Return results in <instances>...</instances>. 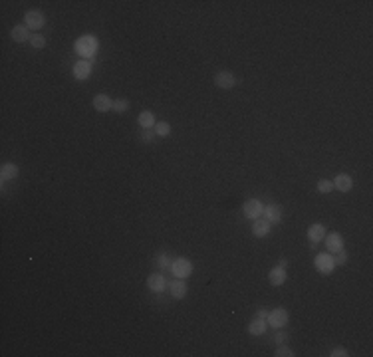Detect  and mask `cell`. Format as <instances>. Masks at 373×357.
<instances>
[{"label":"cell","instance_id":"6da1fadb","mask_svg":"<svg viewBox=\"0 0 373 357\" xmlns=\"http://www.w3.org/2000/svg\"><path fill=\"white\" fill-rule=\"evenodd\" d=\"M74 50H76L84 60H93L95 54H97V50H99V42H97V38H95L93 34H86V36H82V38L76 40Z\"/></svg>","mask_w":373,"mask_h":357},{"label":"cell","instance_id":"7a4b0ae2","mask_svg":"<svg viewBox=\"0 0 373 357\" xmlns=\"http://www.w3.org/2000/svg\"><path fill=\"white\" fill-rule=\"evenodd\" d=\"M262 212H264V204H262V200H258V198H248V200L242 204V214H244L248 220L260 218Z\"/></svg>","mask_w":373,"mask_h":357},{"label":"cell","instance_id":"3957f363","mask_svg":"<svg viewBox=\"0 0 373 357\" xmlns=\"http://www.w3.org/2000/svg\"><path fill=\"white\" fill-rule=\"evenodd\" d=\"M268 326L270 328H274V330H280V328H286V324H288V320H290V314H288V310H284V308H276V310H272V312H268Z\"/></svg>","mask_w":373,"mask_h":357},{"label":"cell","instance_id":"277c9868","mask_svg":"<svg viewBox=\"0 0 373 357\" xmlns=\"http://www.w3.org/2000/svg\"><path fill=\"white\" fill-rule=\"evenodd\" d=\"M171 274H173L175 278L186 280V278L192 274V262H190L188 258H177V260H173Z\"/></svg>","mask_w":373,"mask_h":357},{"label":"cell","instance_id":"5b68a950","mask_svg":"<svg viewBox=\"0 0 373 357\" xmlns=\"http://www.w3.org/2000/svg\"><path fill=\"white\" fill-rule=\"evenodd\" d=\"M24 24L30 30H42L46 26V14L42 10H28L24 14Z\"/></svg>","mask_w":373,"mask_h":357},{"label":"cell","instance_id":"8992f818","mask_svg":"<svg viewBox=\"0 0 373 357\" xmlns=\"http://www.w3.org/2000/svg\"><path fill=\"white\" fill-rule=\"evenodd\" d=\"M314 268H316L320 274H332V272H334V268H336L334 254H330V252L318 254V256H316V260H314Z\"/></svg>","mask_w":373,"mask_h":357},{"label":"cell","instance_id":"52a82bcc","mask_svg":"<svg viewBox=\"0 0 373 357\" xmlns=\"http://www.w3.org/2000/svg\"><path fill=\"white\" fill-rule=\"evenodd\" d=\"M214 86L220 88V89H232L236 86V76L232 72H226V70L216 72L214 74Z\"/></svg>","mask_w":373,"mask_h":357},{"label":"cell","instance_id":"ba28073f","mask_svg":"<svg viewBox=\"0 0 373 357\" xmlns=\"http://www.w3.org/2000/svg\"><path fill=\"white\" fill-rule=\"evenodd\" d=\"M92 70H93V60H80L74 66V78L84 82V80H88L92 76Z\"/></svg>","mask_w":373,"mask_h":357},{"label":"cell","instance_id":"9c48e42d","mask_svg":"<svg viewBox=\"0 0 373 357\" xmlns=\"http://www.w3.org/2000/svg\"><path fill=\"white\" fill-rule=\"evenodd\" d=\"M324 240H326V248H328L330 254H336V252H340L344 248V236L340 232H330V234L326 232Z\"/></svg>","mask_w":373,"mask_h":357},{"label":"cell","instance_id":"30bf717a","mask_svg":"<svg viewBox=\"0 0 373 357\" xmlns=\"http://www.w3.org/2000/svg\"><path fill=\"white\" fill-rule=\"evenodd\" d=\"M92 103H93V109L99 111V113H107V111H111V107H113V99H111L107 93H97V95H93Z\"/></svg>","mask_w":373,"mask_h":357},{"label":"cell","instance_id":"8fae6325","mask_svg":"<svg viewBox=\"0 0 373 357\" xmlns=\"http://www.w3.org/2000/svg\"><path fill=\"white\" fill-rule=\"evenodd\" d=\"M10 38L18 44H24V42H30L32 40V34H30V28L26 24H18L10 30Z\"/></svg>","mask_w":373,"mask_h":357},{"label":"cell","instance_id":"7c38bea8","mask_svg":"<svg viewBox=\"0 0 373 357\" xmlns=\"http://www.w3.org/2000/svg\"><path fill=\"white\" fill-rule=\"evenodd\" d=\"M262 214H264V218H266L270 224H278V222H282V206H280V204H274V202L266 204Z\"/></svg>","mask_w":373,"mask_h":357},{"label":"cell","instance_id":"4fadbf2b","mask_svg":"<svg viewBox=\"0 0 373 357\" xmlns=\"http://www.w3.org/2000/svg\"><path fill=\"white\" fill-rule=\"evenodd\" d=\"M270 230H272V224L264 218V216H260V218H256V220H252V234L256 236V238H264V236H268L270 234Z\"/></svg>","mask_w":373,"mask_h":357},{"label":"cell","instance_id":"5bb4252c","mask_svg":"<svg viewBox=\"0 0 373 357\" xmlns=\"http://www.w3.org/2000/svg\"><path fill=\"white\" fill-rule=\"evenodd\" d=\"M169 292H171V298H175V300H183V298H186V292H188L186 282L185 280H181V278H175L173 282H169Z\"/></svg>","mask_w":373,"mask_h":357},{"label":"cell","instance_id":"9a60e30c","mask_svg":"<svg viewBox=\"0 0 373 357\" xmlns=\"http://www.w3.org/2000/svg\"><path fill=\"white\" fill-rule=\"evenodd\" d=\"M165 286H167V280H165L163 274H149V278H147V288H149L153 294H161V292L165 290Z\"/></svg>","mask_w":373,"mask_h":357},{"label":"cell","instance_id":"2e32d148","mask_svg":"<svg viewBox=\"0 0 373 357\" xmlns=\"http://www.w3.org/2000/svg\"><path fill=\"white\" fill-rule=\"evenodd\" d=\"M324 236H326V226L324 224H320V222H314L310 228H308V240L316 246L318 242H322L324 240Z\"/></svg>","mask_w":373,"mask_h":357},{"label":"cell","instance_id":"e0dca14e","mask_svg":"<svg viewBox=\"0 0 373 357\" xmlns=\"http://www.w3.org/2000/svg\"><path fill=\"white\" fill-rule=\"evenodd\" d=\"M332 182H334V188H338L340 192H350L354 188V178L350 177L348 173H340Z\"/></svg>","mask_w":373,"mask_h":357},{"label":"cell","instance_id":"ac0fdd59","mask_svg":"<svg viewBox=\"0 0 373 357\" xmlns=\"http://www.w3.org/2000/svg\"><path fill=\"white\" fill-rule=\"evenodd\" d=\"M286 280H288V274H286V268H282V266H274L268 274V282L272 286H282Z\"/></svg>","mask_w":373,"mask_h":357},{"label":"cell","instance_id":"d6986e66","mask_svg":"<svg viewBox=\"0 0 373 357\" xmlns=\"http://www.w3.org/2000/svg\"><path fill=\"white\" fill-rule=\"evenodd\" d=\"M137 123H139V127H143V129H153L155 127V113L153 111H149V109H143L141 113H139V117H137Z\"/></svg>","mask_w":373,"mask_h":357},{"label":"cell","instance_id":"ffe728a7","mask_svg":"<svg viewBox=\"0 0 373 357\" xmlns=\"http://www.w3.org/2000/svg\"><path fill=\"white\" fill-rule=\"evenodd\" d=\"M248 334L250 336H264L266 334V320H262V318H252V322L248 324Z\"/></svg>","mask_w":373,"mask_h":357},{"label":"cell","instance_id":"44dd1931","mask_svg":"<svg viewBox=\"0 0 373 357\" xmlns=\"http://www.w3.org/2000/svg\"><path fill=\"white\" fill-rule=\"evenodd\" d=\"M18 173H20V169H18L16 163H4L0 167V178L2 180H14V178H18Z\"/></svg>","mask_w":373,"mask_h":357},{"label":"cell","instance_id":"7402d4cb","mask_svg":"<svg viewBox=\"0 0 373 357\" xmlns=\"http://www.w3.org/2000/svg\"><path fill=\"white\" fill-rule=\"evenodd\" d=\"M157 264H159L161 272H171L173 262H171V256H169L167 252H159V254H157Z\"/></svg>","mask_w":373,"mask_h":357},{"label":"cell","instance_id":"603a6c76","mask_svg":"<svg viewBox=\"0 0 373 357\" xmlns=\"http://www.w3.org/2000/svg\"><path fill=\"white\" fill-rule=\"evenodd\" d=\"M153 129H155L157 137H169L171 135V123L169 121H157Z\"/></svg>","mask_w":373,"mask_h":357},{"label":"cell","instance_id":"cb8c5ba5","mask_svg":"<svg viewBox=\"0 0 373 357\" xmlns=\"http://www.w3.org/2000/svg\"><path fill=\"white\" fill-rule=\"evenodd\" d=\"M46 44H48V40H46V36H42V34H32V40H30V46H32L34 50H42V48H46Z\"/></svg>","mask_w":373,"mask_h":357},{"label":"cell","instance_id":"d4e9b609","mask_svg":"<svg viewBox=\"0 0 373 357\" xmlns=\"http://www.w3.org/2000/svg\"><path fill=\"white\" fill-rule=\"evenodd\" d=\"M127 109H129V99H125V97L113 99V107H111V111H115V113H123V111H127Z\"/></svg>","mask_w":373,"mask_h":357},{"label":"cell","instance_id":"484cf974","mask_svg":"<svg viewBox=\"0 0 373 357\" xmlns=\"http://www.w3.org/2000/svg\"><path fill=\"white\" fill-rule=\"evenodd\" d=\"M316 188H318V192H322V194H330V192L334 190V182H332L330 178H322V180H318Z\"/></svg>","mask_w":373,"mask_h":357},{"label":"cell","instance_id":"4316f807","mask_svg":"<svg viewBox=\"0 0 373 357\" xmlns=\"http://www.w3.org/2000/svg\"><path fill=\"white\" fill-rule=\"evenodd\" d=\"M274 356L276 357H294L296 354L288 348V346H284V344H280L278 348H276V352H274Z\"/></svg>","mask_w":373,"mask_h":357},{"label":"cell","instance_id":"83f0119b","mask_svg":"<svg viewBox=\"0 0 373 357\" xmlns=\"http://www.w3.org/2000/svg\"><path fill=\"white\" fill-rule=\"evenodd\" d=\"M334 262H336V266H344V264L348 262V250H346V248H342L340 252H336Z\"/></svg>","mask_w":373,"mask_h":357},{"label":"cell","instance_id":"f1b7e54d","mask_svg":"<svg viewBox=\"0 0 373 357\" xmlns=\"http://www.w3.org/2000/svg\"><path fill=\"white\" fill-rule=\"evenodd\" d=\"M350 354H348V350L344 348V346H338V348H334L332 352H330V357H348Z\"/></svg>","mask_w":373,"mask_h":357},{"label":"cell","instance_id":"f546056e","mask_svg":"<svg viewBox=\"0 0 373 357\" xmlns=\"http://www.w3.org/2000/svg\"><path fill=\"white\" fill-rule=\"evenodd\" d=\"M288 340V334L284 332V328H280L278 332H276V336H274V342H276V346H280V344H284Z\"/></svg>","mask_w":373,"mask_h":357},{"label":"cell","instance_id":"4dcf8cb0","mask_svg":"<svg viewBox=\"0 0 373 357\" xmlns=\"http://www.w3.org/2000/svg\"><path fill=\"white\" fill-rule=\"evenodd\" d=\"M153 137H155V131H153V133H143V135H141V141H143V143H149Z\"/></svg>","mask_w":373,"mask_h":357},{"label":"cell","instance_id":"1f68e13d","mask_svg":"<svg viewBox=\"0 0 373 357\" xmlns=\"http://www.w3.org/2000/svg\"><path fill=\"white\" fill-rule=\"evenodd\" d=\"M256 318H262V320H266L268 318V312L264 310V308H260V310H256V314H254Z\"/></svg>","mask_w":373,"mask_h":357},{"label":"cell","instance_id":"d6a6232c","mask_svg":"<svg viewBox=\"0 0 373 357\" xmlns=\"http://www.w3.org/2000/svg\"><path fill=\"white\" fill-rule=\"evenodd\" d=\"M278 266H282V268H286V266H288V260H286V258H280V262H278Z\"/></svg>","mask_w":373,"mask_h":357}]
</instances>
